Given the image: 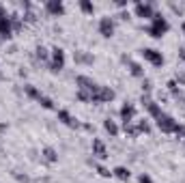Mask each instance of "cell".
<instances>
[{
  "instance_id": "obj_1",
  "label": "cell",
  "mask_w": 185,
  "mask_h": 183,
  "mask_svg": "<svg viewBox=\"0 0 185 183\" xmlns=\"http://www.w3.org/2000/svg\"><path fill=\"white\" fill-rule=\"evenodd\" d=\"M142 54H144V58H146L148 63H153V65H161V63H164V58H161V54H159L157 50H144Z\"/></svg>"
},
{
  "instance_id": "obj_2",
  "label": "cell",
  "mask_w": 185,
  "mask_h": 183,
  "mask_svg": "<svg viewBox=\"0 0 185 183\" xmlns=\"http://www.w3.org/2000/svg\"><path fill=\"white\" fill-rule=\"evenodd\" d=\"M157 125H159L161 129H166V132H174V129H179L177 123H172V119H168V116H159V119H157Z\"/></svg>"
},
{
  "instance_id": "obj_3",
  "label": "cell",
  "mask_w": 185,
  "mask_h": 183,
  "mask_svg": "<svg viewBox=\"0 0 185 183\" xmlns=\"http://www.w3.org/2000/svg\"><path fill=\"white\" fill-rule=\"evenodd\" d=\"M99 30H101V35H103V37H110V35H112V30H114V28H112V22H110L108 17H103V20L99 22Z\"/></svg>"
},
{
  "instance_id": "obj_4",
  "label": "cell",
  "mask_w": 185,
  "mask_h": 183,
  "mask_svg": "<svg viewBox=\"0 0 185 183\" xmlns=\"http://www.w3.org/2000/svg\"><path fill=\"white\" fill-rule=\"evenodd\" d=\"M0 35L2 37H11V22H9L6 15L0 17Z\"/></svg>"
},
{
  "instance_id": "obj_5",
  "label": "cell",
  "mask_w": 185,
  "mask_h": 183,
  "mask_svg": "<svg viewBox=\"0 0 185 183\" xmlns=\"http://www.w3.org/2000/svg\"><path fill=\"white\" fill-rule=\"evenodd\" d=\"M136 13L140 17H151V7H144V4H138L136 7Z\"/></svg>"
},
{
  "instance_id": "obj_6",
  "label": "cell",
  "mask_w": 185,
  "mask_h": 183,
  "mask_svg": "<svg viewBox=\"0 0 185 183\" xmlns=\"http://www.w3.org/2000/svg\"><path fill=\"white\" fill-rule=\"evenodd\" d=\"M54 63H56V65H54V71L62 67V52H60V50H54Z\"/></svg>"
},
{
  "instance_id": "obj_7",
  "label": "cell",
  "mask_w": 185,
  "mask_h": 183,
  "mask_svg": "<svg viewBox=\"0 0 185 183\" xmlns=\"http://www.w3.org/2000/svg\"><path fill=\"white\" fill-rule=\"evenodd\" d=\"M121 114H123V121L129 123V121H131V114H134V108H131V106H125V108L121 110Z\"/></svg>"
},
{
  "instance_id": "obj_8",
  "label": "cell",
  "mask_w": 185,
  "mask_h": 183,
  "mask_svg": "<svg viewBox=\"0 0 185 183\" xmlns=\"http://www.w3.org/2000/svg\"><path fill=\"white\" fill-rule=\"evenodd\" d=\"M47 11H49V13H62V4H58V2H47Z\"/></svg>"
},
{
  "instance_id": "obj_9",
  "label": "cell",
  "mask_w": 185,
  "mask_h": 183,
  "mask_svg": "<svg viewBox=\"0 0 185 183\" xmlns=\"http://www.w3.org/2000/svg\"><path fill=\"white\" fill-rule=\"evenodd\" d=\"M92 146H95V151H97V155H99V157H105V149H103V144H101L99 140H95V142H92Z\"/></svg>"
},
{
  "instance_id": "obj_10",
  "label": "cell",
  "mask_w": 185,
  "mask_h": 183,
  "mask_svg": "<svg viewBox=\"0 0 185 183\" xmlns=\"http://www.w3.org/2000/svg\"><path fill=\"white\" fill-rule=\"evenodd\" d=\"M114 172H116V177H118V179H129V172H127L125 168H116Z\"/></svg>"
},
{
  "instance_id": "obj_11",
  "label": "cell",
  "mask_w": 185,
  "mask_h": 183,
  "mask_svg": "<svg viewBox=\"0 0 185 183\" xmlns=\"http://www.w3.org/2000/svg\"><path fill=\"white\" fill-rule=\"evenodd\" d=\"M105 129H108L110 134H116V125H114L112 121H105Z\"/></svg>"
},
{
  "instance_id": "obj_12",
  "label": "cell",
  "mask_w": 185,
  "mask_h": 183,
  "mask_svg": "<svg viewBox=\"0 0 185 183\" xmlns=\"http://www.w3.org/2000/svg\"><path fill=\"white\" fill-rule=\"evenodd\" d=\"M82 9H84L86 13H91V11H92V4H88V2H82Z\"/></svg>"
},
{
  "instance_id": "obj_13",
  "label": "cell",
  "mask_w": 185,
  "mask_h": 183,
  "mask_svg": "<svg viewBox=\"0 0 185 183\" xmlns=\"http://www.w3.org/2000/svg\"><path fill=\"white\" fill-rule=\"evenodd\" d=\"M45 155L49 157V159H56V155H54V151H52V149H45Z\"/></svg>"
},
{
  "instance_id": "obj_14",
  "label": "cell",
  "mask_w": 185,
  "mask_h": 183,
  "mask_svg": "<svg viewBox=\"0 0 185 183\" xmlns=\"http://www.w3.org/2000/svg\"><path fill=\"white\" fill-rule=\"evenodd\" d=\"M140 183H153V181H151V177H146V175H142V177H140Z\"/></svg>"
},
{
  "instance_id": "obj_15",
  "label": "cell",
  "mask_w": 185,
  "mask_h": 183,
  "mask_svg": "<svg viewBox=\"0 0 185 183\" xmlns=\"http://www.w3.org/2000/svg\"><path fill=\"white\" fill-rule=\"evenodd\" d=\"M183 33H185V22H183Z\"/></svg>"
}]
</instances>
